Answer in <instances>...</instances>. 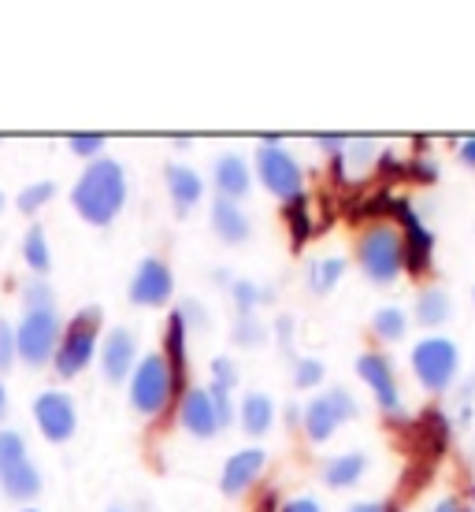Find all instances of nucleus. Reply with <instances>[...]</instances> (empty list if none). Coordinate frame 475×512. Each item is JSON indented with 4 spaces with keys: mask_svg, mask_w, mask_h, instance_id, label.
Wrapping results in <instances>:
<instances>
[{
    "mask_svg": "<svg viewBox=\"0 0 475 512\" xmlns=\"http://www.w3.org/2000/svg\"><path fill=\"white\" fill-rule=\"evenodd\" d=\"M97 334H101V308H82L75 320L67 323L64 338L56 346V357H52V368L60 379H75L90 368L93 353H97Z\"/></svg>",
    "mask_w": 475,
    "mask_h": 512,
    "instance_id": "obj_2",
    "label": "nucleus"
},
{
    "mask_svg": "<svg viewBox=\"0 0 475 512\" xmlns=\"http://www.w3.org/2000/svg\"><path fill=\"white\" fill-rule=\"evenodd\" d=\"M8 416V390H4V383H0V420Z\"/></svg>",
    "mask_w": 475,
    "mask_h": 512,
    "instance_id": "obj_46",
    "label": "nucleus"
},
{
    "mask_svg": "<svg viewBox=\"0 0 475 512\" xmlns=\"http://www.w3.org/2000/svg\"><path fill=\"white\" fill-rule=\"evenodd\" d=\"M446 438H450L446 416H442V412H424V416H420V449H427L431 457H438V453L446 449Z\"/></svg>",
    "mask_w": 475,
    "mask_h": 512,
    "instance_id": "obj_25",
    "label": "nucleus"
},
{
    "mask_svg": "<svg viewBox=\"0 0 475 512\" xmlns=\"http://www.w3.org/2000/svg\"><path fill=\"white\" fill-rule=\"evenodd\" d=\"M164 179H167V193H171V201H175V208H179V216H186V212L205 197V182H201V175H197L193 167L167 164Z\"/></svg>",
    "mask_w": 475,
    "mask_h": 512,
    "instance_id": "obj_18",
    "label": "nucleus"
},
{
    "mask_svg": "<svg viewBox=\"0 0 475 512\" xmlns=\"http://www.w3.org/2000/svg\"><path fill=\"white\" fill-rule=\"evenodd\" d=\"M71 205L90 227H108L127 205V171L119 160L97 156L71 190Z\"/></svg>",
    "mask_w": 475,
    "mask_h": 512,
    "instance_id": "obj_1",
    "label": "nucleus"
},
{
    "mask_svg": "<svg viewBox=\"0 0 475 512\" xmlns=\"http://www.w3.org/2000/svg\"><path fill=\"white\" fill-rule=\"evenodd\" d=\"M179 312H182V320H186V323H197V327H205V323H208L205 308L197 305V301H182Z\"/></svg>",
    "mask_w": 475,
    "mask_h": 512,
    "instance_id": "obj_39",
    "label": "nucleus"
},
{
    "mask_svg": "<svg viewBox=\"0 0 475 512\" xmlns=\"http://www.w3.org/2000/svg\"><path fill=\"white\" fill-rule=\"evenodd\" d=\"M23 301H26V312H41V308H52L56 294H52V286L45 279H34L23 290Z\"/></svg>",
    "mask_w": 475,
    "mask_h": 512,
    "instance_id": "obj_33",
    "label": "nucleus"
},
{
    "mask_svg": "<svg viewBox=\"0 0 475 512\" xmlns=\"http://www.w3.org/2000/svg\"><path fill=\"white\" fill-rule=\"evenodd\" d=\"M353 416H357L353 394L342 390V386H334V390H327V394L309 401V409H305V435H309L312 442H327V438H331L346 420H353Z\"/></svg>",
    "mask_w": 475,
    "mask_h": 512,
    "instance_id": "obj_8",
    "label": "nucleus"
},
{
    "mask_svg": "<svg viewBox=\"0 0 475 512\" xmlns=\"http://www.w3.org/2000/svg\"><path fill=\"white\" fill-rule=\"evenodd\" d=\"M264 464H268V453L257 446L249 449H238L231 461L223 464V479H219V490L227 494V498H238L242 490H249L253 483L260 479V472H264Z\"/></svg>",
    "mask_w": 475,
    "mask_h": 512,
    "instance_id": "obj_14",
    "label": "nucleus"
},
{
    "mask_svg": "<svg viewBox=\"0 0 475 512\" xmlns=\"http://www.w3.org/2000/svg\"><path fill=\"white\" fill-rule=\"evenodd\" d=\"M15 357H19V353H15V331L4 320H0V375L12 368Z\"/></svg>",
    "mask_w": 475,
    "mask_h": 512,
    "instance_id": "obj_37",
    "label": "nucleus"
},
{
    "mask_svg": "<svg viewBox=\"0 0 475 512\" xmlns=\"http://www.w3.org/2000/svg\"><path fill=\"white\" fill-rule=\"evenodd\" d=\"M104 134H71L67 138V145H71V153L86 156V160H97V153L104 149Z\"/></svg>",
    "mask_w": 475,
    "mask_h": 512,
    "instance_id": "obj_36",
    "label": "nucleus"
},
{
    "mask_svg": "<svg viewBox=\"0 0 475 512\" xmlns=\"http://www.w3.org/2000/svg\"><path fill=\"white\" fill-rule=\"evenodd\" d=\"M179 420L193 438H216L219 431H223L216 416V405H212V397H208V386H190V390H186Z\"/></svg>",
    "mask_w": 475,
    "mask_h": 512,
    "instance_id": "obj_15",
    "label": "nucleus"
},
{
    "mask_svg": "<svg viewBox=\"0 0 475 512\" xmlns=\"http://www.w3.org/2000/svg\"><path fill=\"white\" fill-rule=\"evenodd\" d=\"M212 231L223 245H242L249 242V234H253V223L245 216L238 201H227V197H216L212 201Z\"/></svg>",
    "mask_w": 475,
    "mask_h": 512,
    "instance_id": "obj_16",
    "label": "nucleus"
},
{
    "mask_svg": "<svg viewBox=\"0 0 475 512\" xmlns=\"http://www.w3.org/2000/svg\"><path fill=\"white\" fill-rule=\"evenodd\" d=\"M405 327H409V316L398 305H386L372 316V331L379 338H386V342H398L401 334H405Z\"/></svg>",
    "mask_w": 475,
    "mask_h": 512,
    "instance_id": "obj_28",
    "label": "nucleus"
},
{
    "mask_svg": "<svg viewBox=\"0 0 475 512\" xmlns=\"http://www.w3.org/2000/svg\"><path fill=\"white\" fill-rule=\"evenodd\" d=\"M316 141H320V149H327L331 156H338L342 149H346V141H349V138H338V134H320Z\"/></svg>",
    "mask_w": 475,
    "mask_h": 512,
    "instance_id": "obj_42",
    "label": "nucleus"
},
{
    "mask_svg": "<svg viewBox=\"0 0 475 512\" xmlns=\"http://www.w3.org/2000/svg\"><path fill=\"white\" fill-rule=\"evenodd\" d=\"M212 182H216L219 197H227V201H242L249 186H253V175H249V164H245L238 153H227L219 156L216 167H212Z\"/></svg>",
    "mask_w": 475,
    "mask_h": 512,
    "instance_id": "obj_17",
    "label": "nucleus"
},
{
    "mask_svg": "<svg viewBox=\"0 0 475 512\" xmlns=\"http://www.w3.org/2000/svg\"><path fill=\"white\" fill-rule=\"evenodd\" d=\"M138 368V338L127 331V327H116V331L104 338L101 349V372L108 383H123L127 375H134Z\"/></svg>",
    "mask_w": 475,
    "mask_h": 512,
    "instance_id": "obj_12",
    "label": "nucleus"
},
{
    "mask_svg": "<svg viewBox=\"0 0 475 512\" xmlns=\"http://www.w3.org/2000/svg\"><path fill=\"white\" fill-rule=\"evenodd\" d=\"M286 223H290V242L305 245L312 234V212H309V201H305V193L294 197V201H286Z\"/></svg>",
    "mask_w": 475,
    "mask_h": 512,
    "instance_id": "obj_27",
    "label": "nucleus"
},
{
    "mask_svg": "<svg viewBox=\"0 0 475 512\" xmlns=\"http://www.w3.org/2000/svg\"><path fill=\"white\" fill-rule=\"evenodd\" d=\"M23 260L30 264V271H34L38 279H45L52 271V253H49V242H45V231H41V227H30V231H26Z\"/></svg>",
    "mask_w": 475,
    "mask_h": 512,
    "instance_id": "obj_23",
    "label": "nucleus"
},
{
    "mask_svg": "<svg viewBox=\"0 0 475 512\" xmlns=\"http://www.w3.org/2000/svg\"><path fill=\"white\" fill-rule=\"evenodd\" d=\"M264 338H268V331H264L253 316H238V323H234V342H238V346L253 349V346H260Z\"/></svg>",
    "mask_w": 475,
    "mask_h": 512,
    "instance_id": "obj_32",
    "label": "nucleus"
},
{
    "mask_svg": "<svg viewBox=\"0 0 475 512\" xmlns=\"http://www.w3.org/2000/svg\"><path fill=\"white\" fill-rule=\"evenodd\" d=\"M257 171H260V182L268 186V193H275L279 201H294V197H301V182H305L301 164L286 153L279 141H260Z\"/></svg>",
    "mask_w": 475,
    "mask_h": 512,
    "instance_id": "obj_7",
    "label": "nucleus"
},
{
    "mask_svg": "<svg viewBox=\"0 0 475 512\" xmlns=\"http://www.w3.org/2000/svg\"><path fill=\"white\" fill-rule=\"evenodd\" d=\"M23 461H30L26 457V438L19 431H0V472H8Z\"/></svg>",
    "mask_w": 475,
    "mask_h": 512,
    "instance_id": "obj_29",
    "label": "nucleus"
},
{
    "mask_svg": "<svg viewBox=\"0 0 475 512\" xmlns=\"http://www.w3.org/2000/svg\"><path fill=\"white\" fill-rule=\"evenodd\" d=\"M461 160L468 167H475V138H464L461 141Z\"/></svg>",
    "mask_w": 475,
    "mask_h": 512,
    "instance_id": "obj_44",
    "label": "nucleus"
},
{
    "mask_svg": "<svg viewBox=\"0 0 475 512\" xmlns=\"http://www.w3.org/2000/svg\"><path fill=\"white\" fill-rule=\"evenodd\" d=\"M409 175H412V179H420V182H435L438 167H435V164H427V160H412Z\"/></svg>",
    "mask_w": 475,
    "mask_h": 512,
    "instance_id": "obj_40",
    "label": "nucleus"
},
{
    "mask_svg": "<svg viewBox=\"0 0 475 512\" xmlns=\"http://www.w3.org/2000/svg\"><path fill=\"white\" fill-rule=\"evenodd\" d=\"M294 383H297V390H312V386H320L323 383V364H320V360H312V357L297 360V364H294Z\"/></svg>",
    "mask_w": 475,
    "mask_h": 512,
    "instance_id": "obj_34",
    "label": "nucleus"
},
{
    "mask_svg": "<svg viewBox=\"0 0 475 512\" xmlns=\"http://www.w3.org/2000/svg\"><path fill=\"white\" fill-rule=\"evenodd\" d=\"M52 197H56V182H34V186H26V190L19 193V201H15V205H19V212L30 216V212H41Z\"/></svg>",
    "mask_w": 475,
    "mask_h": 512,
    "instance_id": "obj_30",
    "label": "nucleus"
},
{
    "mask_svg": "<svg viewBox=\"0 0 475 512\" xmlns=\"http://www.w3.org/2000/svg\"><path fill=\"white\" fill-rule=\"evenodd\" d=\"M357 375L368 386H372V394H375V401H379V409H383V412H398L401 409L398 379H394V368H390V360L379 357V353H364V357L357 360Z\"/></svg>",
    "mask_w": 475,
    "mask_h": 512,
    "instance_id": "obj_13",
    "label": "nucleus"
},
{
    "mask_svg": "<svg viewBox=\"0 0 475 512\" xmlns=\"http://www.w3.org/2000/svg\"><path fill=\"white\" fill-rule=\"evenodd\" d=\"M271 420H275V401H271L268 394H260V390L245 394V401H242L245 435H268Z\"/></svg>",
    "mask_w": 475,
    "mask_h": 512,
    "instance_id": "obj_22",
    "label": "nucleus"
},
{
    "mask_svg": "<svg viewBox=\"0 0 475 512\" xmlns=\"http://www.w3.org/2000/svg\"><path fill=\"white\" fill-rule=\"evenodd\" d=\"M357 260L364 275L379 286L398 279L401 264H405V249H401V234L390 231V227H372V231L360 238L357 245Z\"/></svg>",
    "mask_w": 475,
    "mask_h": 512,
    "instance_id": "obj_6",
    "label": "nucleus"
},
{
    "mask_svg": "<svg viewBox=\"0 0 475 512\" xmlns=\"http://www.w3.org/2000/svg\"><path fill=\"white\" fill-rule=\"evenodd\" d=\"M231 297H234V308H238V316H253V308L264 301V290L253 286L249 279H238L231 286Z\"/></svg>",
    "mask_w": 475,
    "mask_h": 512,
    "instance_id": "obj_31",
    "label": "nucleus"
},
{
    "mask_svg": "<svg viewBox=\"0 0 475 512\" xmlns=\"http://www.w3.org/2000/svg\"><path fill=\"white\" fill-rule=\"evenodd\" d=\"M208 397H212V405H216L219 427H231V423H234L231 390H227V386H219V383H208Z\"/></svg>",
    "mask_w": 475,
    "mask_h": 512,
    "instance_id": "obj_35",
    "label": "nucleus"
},
{
    "mask_svg": "<svg viewBox=\"0 0 475 512\" xmlns=\"http://www.w3.org/2000/svg\"><path fill=\"white\" fill-rule=\"evenodd\" d=\"M34 420H38V431L49 438L52 446H60L75 435L78 427V412L75 401L64 394V390H45V394L34 401Z\"/></svg>",
    "mask_w": 475,
    "mask_h": 512,
    "instance_id": "obj_9",
    "label": "nucleus"
},
{
    "mask_svg": "<svg viewBox=\"0 0 475 512\" xmlns=\"http://www.w3.org/2000/svg\"><path fill=\"white\" fill-rule=\"evenodd\" d=\"M446 320H450V297L442 294V290L420 294V301H416V323L420 327H438V323Z\"/></svg>",
    "mask_w": 475,
    "mask_h": 512,
    "instance_id": "obj_24",
    "label": "nucleus"
},
{
    "mask_svg": "<svg viewBox=\"0 0 475 512\" xmlns=\"http://www.w3.org/2000/svg\"><path fill=\"white\" fill-rule=\"evenodd\" d=\"M283 512H323L316 498H290L283 505Z\"/></svg>",
    "mask_w": 475,
    "mask_h": 512,
    "instance_id": "obj_41",
    "label": "nucleus"
},
{
    "mask_svg": "<svg viewBox=\"0 0 475 512\" xmlns=\"http://www.w3.org/2000/svg\"><path fill=\"white\" fill-rule=\"evenodd\" d=\"M346 512H390V509L379 505V501H357V505H349Z\"/></svg>",
    "mask_w": 475,
    "mask_h": 512,
    "instance_id": "obj_43",
    "label": "nucleus"
},
{
    "mask_svg": "<svg viewBox=\"0 0 475 512\" xmlns=\"http://www.w3.org/2000/svg\"><path fill=\"white\" fill-rule=\"evenodd\" d=\"M108 512H123V509H108Z\"/></svg>",
    "mask_w": 475,
    "mask_h": 512,
    "instance_id": "obj_49",
    "label": "nucleus"
},
{
    "mask_svg": "<svg viewBox=\"0 0 475 512\" xmlns=\"http://www.w3.org/2000/svg\"><path fill=\"white\" fill-rule=\"evenodd\" d=\"M0 490L12 501H34L41 494V472L30 461L15 464L8 472H0Z\"/></svg>",
    "mask_w": 475,
    "mask_h": 512,
    "instance_id": "obj_19",
    "label": "nucleus"
},
{
    "mask_svg": "<svg viewBox=\"0 0 475 512\" xmlns=\"http://www.w3.org/2000/svg\"><path fill=\"white\" fill-rule=\"evenodd\" d=\"M186 327L190 323L182 320V312H171V320H167V368H171V375H175V390H179V383L186 379Z\"/></svg>",
    "mask_w": 475,
    "mask_h": 512,
    "instance_id": "obj_20",
    "label": "nucleus"
},
{
    "mask_svg": "<svg viewBox=\"0 0 475 512\" xmlns=\"http://www.w3.org/2000/svg\"><path fill=\"white\" fill-rule=\"evenodd\" d=\"M60 346V316L56 308H41V312H26L23 323L15 327V353L23 364L41 368L45 360L56 357Z\"/></svg>",
    "mask_w": 475,
    "mask_h": 512,
    "instance_id": "obj_4",
    "label": "nucleus"
},
{
    "mask_svg": "<svg viewBox=\"0 0 475 512\" xmlns=\"http://www.w3.org/2000/svg\"><path fill=\"white\" fill-rule=\"evenodd\" d=\"M212 383H219V386H238V368L231 364V357H216L212 360Z\"/></svg>",
    "mask_w": 475,
    "mask_h": 512,
    "instance_id": "obj_38",
    "label": "nucleus"
},
{
    "mask_svg": "<svg viewBox=\"0 0 475 512\" xmlns=\"http://www.w3.org/2000/svg\"><path fill=\"white\" fill-rule=\"evenodd\" d=\"M457 368H461V353L450 338H424L412 349V372L431 394H442L457 379Z\"/></svg>",
    "mask_w": 475,
    "mask_h": 512,
    "instance_id": "obj_5",
    "label": "nucleus"
},
{
    "mask_svg": "<svg viewBox=\"0 0 475 512\" xmlns=\"http://www.w3.org/2000/svg\"><path fill=\"white\" fill-rule=\"evenodd\" d=\"M0 208H4V193H0Z\"/></svg>",
    "mask_w": 475,
    "mask_h": 512,
    "instance_id": "obj_48",
    "label": "nucleus"
},
{
    "mask_svg": "<svg viewBox=\"0 0 475 512\" xmlns=\"http://www.w3.org/2000/svg\"><path fill=\"white\" fill-rule=\"evenodd\" d=\"M431 512H464V509L457 505V501H442V505H435Z\"/></svg>",
    "mask_w": 475,
    "mask_h": 512,
    "instance_id": "obj_45",
    "label": "nucleus"
},
{
    "mask_svg": "<svg viewBox=\"0 0 475 512\" xmlns=\"http://www.w3.org/2000/svg\"><path fill=\"white\" fill-rule=\"evenodd\" d=\"M390 212L398 216L401 223V249H405V268L412 275H424L427 264H431V249H435V238L427 231L420 216L412 212L409 201H390Z\"/></svg>",
    "mask_w": 475,
    "mask_h": 512,
    "instance_id": "obj_10",
    "label": "nucleus"
},
{
    "mask_svg": "<svg viewBox=\"0 0 475 512\" xmlns=\"http://www.w3.org/2000/svg\"><path fill=\"white\" fill-rule=\"evenodd\" d=\"M342 271H346V260L342 256H327V260H316L309 271V286L312 294H331L338 279H342Z\"/></svg>",
    "mask_w": 475,
    "mask_h": 512,
    "instance_id": "obj_26",
    "label": "nucleus"
},
{
    "mask_svg": "<svg viewBox=\"0 0 475 512\" xmlns=\"http://www.w3.org/2000/svg\"><path fill=\"white\" fill-rule=\"evenodd\" d=\"M175 397V375L167 368L164 353H149L145 360H138V368L130 375V405L138 416L153 420L171 405Z\"/></svg>",
    "mask_w": 475,
    "mask_h": 512,
    "instance_id": "obj_3",
    "label": "nucleus"
},
{
    "mask_svg": "<svg viewBox=\"0 0 475 512\" xmlns=\"http://www.w3.org/2000/svg\"><path fill=\"white\" fill-rule=\"evenodd\" d=\"M364 468H368V453H342V457H331L327 468H323V483L334 490H346L364 475Z\"/></svg>",
    "mask_w": 475,
    "mask_h": 512,
    "instance_id": "obj_21",
    "label": "nucleus"
},
{
    "mask_svg": "<svg viewBox=\"0 0 475 512\" xmlns=\"http://www.w3.org/2000/svg\"><path fill=\"white\" fill-rule=\"evenodd\" d=\"M175 294V279H171V268H167L160 256H145L138 271H134V279H130V301L134 305H167Z\"/></svg>",
    "mask_w": 475,
    "mask_h": 512,
    "instance_id": "obj_11",
    "label": "nucleus"
},
{
    "mask_svg": "<svg viewBox=\"0 0 475 512\" xmlns=\"http://www.w3.org/2000/svg\"><path fill=\"white\" fill-rule=\"evenodd\" d=\"M19 512H41V509H19Z\"/></svg>",
    "mask_w": 475,
    "mask_h": 512,
    "instance_id": "obj_47",
    "label": "nucleus"
}]
</instances>
